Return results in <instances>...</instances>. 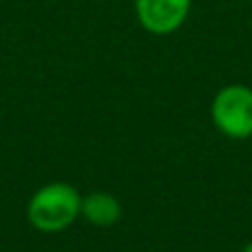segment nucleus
<instances>
[{"label": "nucleus", "mask_w": 252, "mask_h": 252, "mask_svg": "<svg viewBox=\"0 0 252 252\" xmlns=\"http://www.w3.org/2000/svg\"><path fill=\"white\" fill-rule=\"evenodd\" d=\"M213 122L226 137L246 139L252 135V89L244 84L223 87L215 95Z\"/></svg>", "instance_id": "f03ea898"}, {"label": "nucleus", "mask_w": 252, "mask_h": 252, "mask_svg": "<svg viewBox=\"0 0 252 252\" xmlns=\"http://www.w3.org/2000/svg\"><path fill=\"white\" fill-rule=\"evenodd\" d=\"M190 0H135L139 25L155 35H168L186 22Z\"/></svg>", "instance_id": "7ed1b4c3"}, {"label": "nucleus", "mask_w": 252, "mask_h": 252, "mask_svg": "<svg viewBox=\"0 0 252 252\" xmlns=\"http://www.w3.org/2000/svg\"><path fill=\"white\" fill-rule=\"evenodd\" d=\"M82 210V197L73 186L53 182L42 186L29 201V221L40 232H60L75 221Z\"/></svg>", "instance_id": "f257e3e1"}, {"label": "nucleus", "mask_w": 252, "mask_h": 252, "mask_svg": "<svg viewBox=\"0 0 252 252\" xmlns=\"http://www.w3.org/2000/svg\"><path fill=\"white\" fill-rule=\"evenodd\" d=\"M241 252H252V241H250V244H248V246H246V248H244V250H241Z\"/></svg>", "instance_id": "39448f33"}, {"label": "nucleus", "mask_w": 252, "mask_h": 252, "mask_svg": "<svg viewBox=\"0 0 252 252\" xmlns=\"http://www.w3.org/2000/svg\"><path fill=\"white\" fill-rule=\"evenodd\" d=\"M80 215H84L93 226L109 228L113 223H118L120 217H122V204L111 192H91L89 197L82 199Z\"/></svg>", "instance_id": "20e7f679"}]
</instances>
